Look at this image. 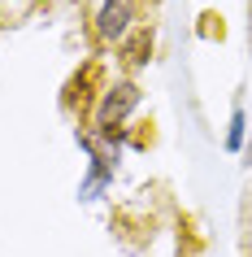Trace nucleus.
Wrapping results in <instances>:
<instances>
[{"label": "nucleus", "instance_id": "obj_1", "mask_svg": "<svg viewBox=\"0 0 252 257\" xmlns=\"http://www.w3.org/2000/svg\"><path fill=\"white\" fill-rule=\"evenodd\" d=\"M135 109H139V87H135L131 79L109 83L105 92H100V105H96V131H100V136L122 131V126H126V118H131Z\"/></svg>", "mask_w": 252, "mask_h": 257}, {"label": "nucleus", "instance_id": "obj_2", "mask_svg": "<svg viewBox=\"0 0 252 257\" xmlns=\"http://www.w3.org/2000/svg\"><path fill=\"white\" fill-rule=\"evenodd\" d=\"M135 27H139V0H100V9L92 18V35L100 44H113V48Z\"/></svg>", "mask_w": 252, "mask_h": 257}, {"label": "nucleus", "instance_id": "obj_3", "mask_svg": "<svg viewBox=\"0 0 252 257\" xmlns=\"http://www.w3.org/2000/svg\"><path fill=\"white\" fill-rule=\"evenodd\" d=\"M118 48H122V61H126V66H144V61H148L144 53L152 48V31H148V27H135Z\"/></svg>", "mask_w": 252, "mask_h": 257}, {"label": "nucleus", "instance_id": "obj_4", "mask_svg": "<svg viewBox=\"0 0 252 257\" xmlns=\"http://www.w3.org/2000/svg\"><path fill=\"white\" fill-rule=\"evenodd\" d=\"M243 126H248V118H243V109H235V113H230V131H226V149L230 153L243 149Z\"/></svg>", "mask_w": 252, "mask_h": 257}]
</instances>
